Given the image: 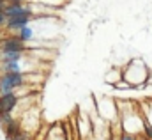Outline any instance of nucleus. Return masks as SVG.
Listing matches in <instances>:
<instances>
[{
    "label": "nucleus",
    "instance_id": "nucleus-1",
    "mask_svg": "<svg viewBox=\"0 0 152 140\" xmlns=\"http://www.w3.org/2000/svg\"><path fill=\"white\" fill-rule=\"evenodd\" d=\"M120 76L124 78V82H126L127 85H131L133 89H138L140 83L147 82L149 69H147V66L143 64V60L136 59V60H131L124 69L120 71Z\"/></svg>",
    "mask_w": 152,
    "mask_h": 140
},
{
    "label": "nucleus",
    "instance_id": "nucleus-2",
    "mask_svg": "<svg viewBox=\"0 0 152 140\" xmlns=\"http://www.w3.org/2000/svg\"><path fill=\"white\" fill-rule=\"evenodd\" d=\"M23 85H27V73L0 74V94H11Z\"/></svg>",
    "mask_w": 152,
    "mask_h": 140
},
{
    "label": "nucleus",
    "instance_id": "nucleus-3",
    "mask_svg": "<svg viewBox=\"0 0 152 140\" xmlns=\"http://www.w3.org/2000/svg\"><path fill=\"white\" fill-rule=\"evenodd\" d=\"M2 13L5 14V18H14V16L28 14V13H32V11H30V5L25 4V2H5Z\"/></svg>",
    "mask_w": 152,
    "mask_h": 140
},
{
    "label": "nucleus",
    "instance_id": "nucleus-4",
    "mask_svg": "<svg viewBox=\"0 0 152 140\" xmlns=\"http://www.w3.org/2000/svg\"><path fill=\"white\" fill-rule=\"evenodd\" d=\"M27 44L20 41L16 35H5L0 39V52H27Z\"/></svg>",
    "mask_w": 152,
    "mask_h": 140
},
{
    "label": "nucleus",
    "instance_id": "nucleus-5",
    "mask_svg": "<svg viewBox=\"0 0 152 140\" xmlns=\"http://www.w3.org/2000/svg\"><path fill=\"white\" fill-rule=\"evenodd\" d=\"M32 18H34V13L21 14V16H14V18H7V21H5V30H9V32H18L20 29L27 27Z\"/></svg>",
    "mask_w": 152,
    "mask_h": 140
},
{
    "label": "nucleus",
    "instance_id": "nucleus-6",
    "mask_svg": "<svg viewBox=\"0 0 152 140\" xmlns=\"http://www.w3.org/2000/svg\"><path fill=\"white\" fill-rule=\"evenodd\" d=\"M20 99L14 92L11 94H0V112H5V113H12L14 108L18 106Z\"/></svg>",
    "mask_w": 152,
    "mask_h": 140
},
{
    "label": "nucleus",
    "instance_id": "nucleus-7",
    "mask_svg": "<svg viewBox=\"0 0 152 140\" xmlns=\"http://www.w3.org/2000/svg\"><path fill=\"white\" fill-rule=\"evenodd\" d=\"M2 130H4V137H5V140H14L21 131H23V130H21V124H20L18 119H14V121H11L9 124L2 126Z\"/></svg>",
    "mask_w": 152,
    "mask_h": 140
},
{
    "label": "nucleus",
    "instance_id": "nucleus-8",
    "mask_svg": "<svg viewBox=\"0 0 152 140\" xmlns=\"http://www.w3.org/2000/svg\"><path fill=\"white\" fill-rule=\"evenodd\" d=\"M23 57V52H0V62H21Z\"/></svg>",
    "mask_w": 152,
    "mask_h": 140
},
{
    "label": "nucleus",
    "instance_id": "nucleus-9",
    "mask_svg": "<svg viewBox=\"0 0 152 140\" xmlns=\"http://www.w3.org/2000/svg\"><path fill=\"white\" fill-rule=\"evenodd\" d=\"M16 37H18L20 41H23V43L27 44V43H28V41H30V39L34 37V30H32V29H30V27L27 25V27H23V29H20V30L16 32Z\"/></svg>",
    "mask_w": 152,
    "mask_h": 140
},
{
    "label": "nucleus",
    "instance_id": "nucleus-10",
    "mask_svg": "<svg viewBox=\"0 0 152 140\" xmlns=\"http://www.w3.org/2000/svg\"><path fill=\"white\" fill-rule=\"evenodd\" d=\"M142 135L145 137V139H149V140H152V124L151 122H147V121H143V124H142Z\"/></svg>",
    "mask_w": 152,
    "mask_h": 140
},
{
    "label": "nucleus",
    "instance_id": "nucleus-11",
    "mask_svg": "<svg viewBox=\"0 0 152 140\" xmlns=\"http://www.w3.org/2000/svg\"><path fill=\"white\" fill-rule=\"evenodd\" d=\"M11 121H14L12 113H5V112H0V126H5V124H9Z\"/></svg>",
    "mask_w": 152,
    "mask_h": 140
},
{
    "label": "nucleus",
    "instance_id": "nucleus-12",
    "mask_svg": "<svg viewBox=\"0 0 152 140\" xmlns=\"http://www.w3.org/2000/svg\"><path fill=\"white\" fill-rule=\"evenodd\" d=\"M118 140H136V135H134V133H129V131L120 130V137H118Z\"/></svg>",
    "mask_w": 152,
    "mask_h": 140
},
{
    "label": "nucleus",
    "instance_id": "nucleus-13",
    "mask_svg": "<svg viewBox=\"0 0 152 140\" xmlns=\"http://www.w3.org/2000/svg\"><path fill=\"white\" fill-rule=\"evenodd\" d=\"M136 140H149V139H145L143 135H136Z\"/></svg>",
    "mask_w": 152,
    "mask_h": 140
},
{
    "label": "nucleus",
    "instance_id": "nucleus-14",
    "mask_svg": "<svg viewBox=\"0 0 152 140\" xmlns=\"http://www.w3.org/2000/svg\"><path fill=\"white\" fill-rule=\"evenodd\" d=\"M32 140H41V139H37V137H34V139H32Z\"/></svg>",
    "mask_w": 152,
    "mask_h": 140
}]
</instances>
